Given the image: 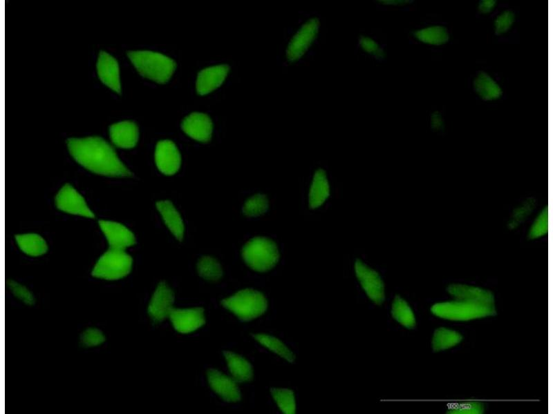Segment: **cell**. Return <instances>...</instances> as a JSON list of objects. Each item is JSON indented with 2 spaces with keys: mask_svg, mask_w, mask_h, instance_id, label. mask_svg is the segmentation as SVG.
Here are the masks:
<instances>
[{
  "mask_svg": "<svg viewBox=\"0 0 553 414\" xmlns=\"http://www.w3.org/2000/svg\"><path fill=\"white\" fill-rule=\"evenodd\" d=\"M8 285L13 294L20 300L29 305L34 304V297L26 287L11 280L8 282Z\"/></svg>",
  "mask_w": 553,
  "mask_h": 414,
  "instance_id": "obj_38",
  "label": "cell"
},
{
  "mask_svg": "<svg viewBox=\"0 0 553 414\" xmlns=\"http://www.w3.org/2000/svg\"><path fill=\"white\" fill-rule=\"evenodd\" d=\"M156 206L171 233L178 241H182L185 231L184 223L174 205L171 201L165 200L158 201Z\"/></svg>",
  "mask_w": 553,
  "mask_h": 414,
  "instance_id": "obj_20",
  "label": "cell"
},
{
  "mask_svg": "<svg viewBox=\"0 0 553 414\" xmlns=\"http://www.w3.org/2000/svg\"><path fill=\"white\" fill-rule=\"evenodd\" d=\"M548 228V209L547 207L540 213L538 217L533 223L529 233L530 238H537L545 235Z\"/></svg>",
  "mask_w": 553,
  "mask_h": 414,
  "instance_id": "obj_32",
  "label": "cell"
},
{
  "mask_svg": "<svg viewBox=\"0 0 553 414\" xmlns=\"http://www.w3.org/2000/svg\"><path fill=\"white\" fill-rule=\"evenodd\" d=\"M359 43L366 52L371 54L377 59L384 57V52L379 45L373 39L366 36H360Z\"/></svg>",
  "mask_w": 553,
  "mask_h": 414,
  "instance_id": "obj_35",
  "label": "cell"
},
{
  "mask_svg": "<svg viewBox=\"0 0 553 414\" xmlns=\"http://www.w3.org/2000/svg\"><path fill=\"white\" fill-rule=\"evenodd\" d=\"M484 406L480 402H466L450 406L447 410L449 413L478 414L482 413Z\"/></svg>",
  "mask_w": 553,
  "mask_h": 414,
  "instance_id": "obj_33",
  "label": "cell"
},
{
  "mask_svg": "<svg viewBox=\"0 0 553 414\" xmlns=\"http://www.w3.org/2000/svg\"><path fill=\"white\" fill-rule=\"evenodd\" d=\"M181 128L188 136L198 141L207 142L212 137V121L205 113H191L182 120Z\"/></svg>",
  "mask_w": 553,
  "mask_h": 414,
  "instance_id": "obj_14",
  "label": "cell"
},
{
  "mask_svg": "<svg viewBox=\"0 0 553 414\" xmlns=\"http://www.w3.org/2000/svg\"><path fill=\"white\" fill-rule=\"evenodd\" d=\"M534 201L530 199L516 208L509 221V227L512 228H515L521 223L530 213L534 208Z\"/></svg>",
  "mask_w": 553,
  "mask_h": 414,
  "instance_id": "obj_34",
  "label": "cell"
},
{
  "mask_svg": "<svg viewBox=\"0 0 553 414\" xmlns=\"http://www.w3.org/2000/svg\"><path fill=\"white\" fill-rule=\"evenodd\" d=\"M475 92L484 100L499 98L502 90L499 86L485 72H480L474 81Z\"/></svg>",
  "mask_w": 553,
  "mask_h": 414,
  "instance_id": "obj_23",
  "label": "cell"
},
{
  "mask_svg": "<svg viewBox=\"0 0 553 414\" xmlns=\"http://www.w3.org/2000/svg\"><path fill=\"white\" fill-rule=\"evenodd\" d=\"M197 270L202 278L209 282L218 281L223 276L220 263L210 256H203L198 260Z\"/></svg>",
  "mask_w": 553,
  "mask_h": 414,
  "instance_id": "obj_27",
  "label": "cell"
},
{
  "mask_svg": "<svg viewBox=\"0 0 553 414\" xmlns=\"http://www.w3.org/2000/svg\"><path fill=\"white\" fill-rule=\"evenodd\" d=\"M495 4L496 1L494 0L481 1L478 5V10L480 13L487 14L494 9Z\"/></svg>",
  "mask_w": 553,
  "mask_h": 414,
  "instance_id": "obj_39",
  "label": "cell"
},
{
  "mask_svg": "<svg viewBox=\"0 0 553 414\" xmlns=\"http://www.w3.org/2000/svg\"><path fill=\"white\" fill-rule=\"evenodd\" d=\"M99 225L107 239L110 248L124 250L135 243L133 233L120 223L100 220Z\"/></svg>",
  "mask_w": 553,
  "mask_h": 414,
  "instance_id": "obj_15",
  "label": "cell"
},
{
  "mask_svg": "<svg viewBox=\"0 0 553 414\" xmlns=\"http://www.w3.org/2000/svg\"><path fill=\"white\" fill-rule=\"evenodd\" d=\"M330 195V186L326 172L318 169L313 177L309 191L308 203L312 209L321 206Z\"/></svg>",
  "mask_w": 553,
  "mask_h": 414,
  "instance_id": "obj_22",
  "label": "cell"
},
{
  "mask_svg": "<svg viewBox=\"0 0 553 414\" xmlns=\"http://www.w3.org/2000/svg\"><path fill=\"white\" fill-rule=\"evenodd\" d=\"M514 21V14L510 10L501 13L495 21V33L497 35L506 32Z\"/></svg>",
  "mask_w": 553,
  "mask_h": 414,
  "instance_id": "obj_36",
  "label": "cell"
},
{
  "mask_svg": "<svg viewBox=\"0 0 553 414\" xmlns=\"http://www.w3.org/2000/svg\"><path fill=\"white\" fill-rule=\"evenodd\" d=\"M431 126L435 130H439L443 128L442 117L438 112H434L431 117Z\"/></svg>",
  "mask_w": 553,
  "mask_h": 414,
  "instance_id": "obj_40",
  "label": "cell"
},
{
  "mask_svg": "<svg viewBox=\"0 0 553 414\" xmlns=\"http://www.w3.org/2000/svg\"><path fill=\"white\" fill-rule=\"evenodd\" d=\"M255 340L289 362L295 359L294 354L278 338L263 333L252 334Z\"/></svg>",
  "mask_w": 553,
  "mask_h": 414,
  "instance_id": "obj_25",
  "label": "cell"
},
{
  "mask_svg": "<svg viewBox=\"0 0 553 414\" xmlns=\"http://www.w3.org/2000/svg\"><path fill=\"white\" fill-rule=\"evenodd\" d=\"M112 142L122 148H133L138 140L139 132L137 125L130 121L113 124L109 128Z\"/></svg>",
  "mask_w": 553,
  "mask_h": 414,
  "instance_id": "obj_18",
  "label": "cell"
},
{
  "mask_svg": "<svg viewBox=\"0 0 553 414\" xmlns=\"http://www.w3.org/2000/svg\"><path fill=\"white\" fill-rule=\"evenodd\" d=\"M414 36L423 43L437 46L445 43L449 39L447 28L440 26L417 30Z\"/></svg>",
  "mask_w": 553,
  "mask_h": 414,
  "instance_id": "obj_29",
  "label": "cell"
},
{
  "mask_svg": "<svg viewBox=\"0 0 553 414\" xmlns=\"http://www.w3.org/2000/svg\"><path fill=\"white\" fill-rule=\"evenodd\" d=\"M127 55L142 76L159 83H167L176 67L173 59L156 52L131 51Z\"/></svg>",
  "mask_w": 553,
  "mask_h": 414,
  "instance_id": "obj_2",
  "label": "cell"
},
{
  "mask_svg": "<svg viewBox=\"0 0 553 414\" xmlns=\"http://www.w3.org/2000/svg\"><path fill=\"white\" fill-rule=\"evenodd\" d=\"M223 354L227 362L232 377L237 383L247 382L252 379V366L245 358L228 351H223Z\"/></svg>",
  "mask_w": 553,
  "mask_h": 414,
  "instance_id": "obj_21",
  "label": "cell"
},
{
  "mask_svg": "<svg viewBox=\"0 0 553 414\" xmlns=\"http://www.w3.org/2000/svg\"><path fill=\"white\" fill-rule=\"evenodd\" d=\"M67 145L75 161L93 172L110 177L132 175L112 146L100 137L71 138Z\"/></svg>",
  "mask_w": 553,
  "mask_h": 414,
  "instance_id": "obj_1",
  "label": "cell"
},
{
  "mask_svg": "<svg viewBox=\"0 0 553 414\" xmlns=\"http://www.w3.org/2000/svg\"><path fill=\"white\" fill-rule=\"evenodd\" d=\"M319 21L317 18H312L305 22L291 39L286 56L289 61L299 60L308 50L317 37L319 32Z\"/></svg>",
  "mask_w": 553,
  "mask_h": 414,
  "instance_id": "obj_7",
  "label": "cell"
},
{
  "mask_svg": "<svg viewBox=\"0 0 553 414\" xmlns=\"http://www.w3.org/2000/svg\"><path fill=\"white\" fill-rule=\"evenodd\" d=\"M268 206L267 197L263 194H256L245 202L243 213L247 217L260 216L268 210Z\"/></svg>",
  "mask_w": 553,
  "mask_h": 414,
  "instance_id": "obj_31",
  "label": "cell"
},
{
  "mask_svg": "<svg viewBox=\"0 0 553 414\" xmlns=\"http://www.w3.org/2000/svg\"><path fill=\"white\" fill-rule=\"evenodd\" d=\"M229 68L221 64L200 70L196 79V91L200 95H207L218 88L225 81Z\"/></svg>",
  "mask_w": 553,
  "mask_h": 414,
  "instance_id": "obj_16",
  "label": "cell"
},
{
  "mask_svg": "<svg viewBox=\"0 0 553 414\" xmlns=\"http://www.w3.org/2000/svg\"><path fill=\"white\" fill-rule=\"evenodd\" d=\"M447 291L458 300L494 305V298L493 293L478 287L463 284H451L447 287Z\"/></svg>",
  "mask_w": 553,
  "mask_h": 414,
  "instance_id": "obj_19",
  "label": "cell"
},
{
  "mask_svg": "<svg viewBox=\"0 0 553 414\" xmlns=\"http://www.w3.org/2000/svg\"><path fill=\"white\" fill-rule=\"evenodd\" d=\"M20 249L27 255L39 256L47 251L45 240L37 234H24L15 236Z\"/></svg>",
  "mask_w": 553,
  "mask_h": 414,
  "instance_id": "obj_24",
  "label": "cell"
},
{
  "mask_svg": "<svg viewBox=\"0 0 553 414\" xmlns=\"http://www.w3.org/2000/svg\"><path fill=\"white\" fill-rule=\"evenodd\" d=\"M155 161L158 170L166 175L177 172L181 164L180 153L171 140L158 142L155 150Z\"/></svg>",
  "mask_w": 553,
  "mask_h": 414,
  "instance_id": "obj_12",
  "label": "cell"
},
{
  "mask_svg": "<svg viewBox=\"0 0 553 414\" xmlns=\"http://www.w3.org/2000/svg\"><path fill=\"white\" fill-rule=\"evenodd\" d=\"M270 392L280 410L285 414L296 413L294 392L288 388H271Z\"/></svg>",
  "mask_w": 553,
  "mask_h": 414,
  "instance_id": "obj_30",
  "label": "cell"
},
{
  "mask_svg": "<svg viewBox=\"0 0 553 414\" xmlns=\"http://www.w3.org/2000/svg\"><path fill=\"white\" fill-rule=\"evenodd\" d=\"M174 293L165 282H161L154 291L148 307V313L155 322H160L169 317L173 308Z\"/></svg>",
  "mask_w": 553,
  "mask_h": 414,
  "instance_id": "obj_11",
  "label": "cell"
},
{
  "mask_svg": "<svg viewBox=\"0 0 553 414\" xmlns=\"http://www.w3.org/2000/svg\"><path fill=\"white\" fill-rule=\"evenodd\" d=\"M241 255L250 268L260 273L272 269L279 259L276 243L263 237H256L247 241L242 248Z\"/></svg>",
  "mask_w": 553,
  "mask_h": 414,
  "instance_id": "obj_4",
  "label": "cell"
},
{
  "mask_svg": "<svg viewBox=\"0 0 553 414\" xmlns=\"http://www.w3.org/2000/svg\"><path fill=\"white\" fill-rule=\"evenodd\" d=\"M57 207L64 212L87 217H95L83 197L70 184H65L55 197Z\"/></svg>",
  "mask_w": 553,
  "mask_h": 414,
  "instance_id": "obj_10",
  "label": "cell"
},
{
  "mask_svg": "<svg viewBox=\"0 0 553 414\" xmlns=\"http://www.w3.org/2000/svg\"><path fill=\"white\" fill-rule=\"evenodd\" d=\"M207 377L211 388L223 400L229 402L241 400L239 388L232 377L214 368L207 371Z\"/></svg>",
  "mask_w": 553,
  "mask_h": 414,
  "instance_id": "obj_13",
  "label": "cell"
},
{
  "mask_svg": "<svg viewBox=\"0 0 553 414\" xmlns=\"http://www.w3.org/2000/svg\"><path fill=\"white\" fill-rule=\"evenodd\" d=\"M221 304L243 322H249L261 316L268 308L265 295L252 288L241 290L222 299Z\"/></svg>",
  "mask_w": 553,
  "mask_h": 414,
  "instance_id": "obj_3",
  "label": "cell"
},
{
  "mask_svg": "<svg viewBox=\"0 0 553 414\" xmlns=\"http://www.w3.org/2000/svg\"><path fill=\"white\" fill-rule=\"evenodd\" d=\"M379 2L386 5H403L408 3L409 2H412V1L384 0V1H379Z\"/></svg>",
  "mask_w": 553,
  "mask_h": 414,
  "instance_id": "obj_41",
  "label": "cell"
},
{
  "mask_svg": "<svg viewBox=\"0 0 553 414\" xmlns=\"http://www.w3.org/2000/svg\"><path fill=\"white\" fill-rule=\"evenodd\" d=\"M105 340L103 333L97 328H88L82 335V343L86 346H95Z\"/></svg>",
  "mask_w": 553,
  "mask_h": 414,
  "instance_id": "obj_37",
  "label": "cell"
},
{
  "mask_svg": "<svg viewBox=\"0 0 553 414\" xmlns=\"http://www.w3.org/2000/svg\"><path fill=\"white\" fill-rule=\"evenodd\" d=\"M431 311L441 318L460 321L496 315L494 305L462 300L435 304L431 308Z\"/></svg>",
  "mask_w": 553,
  "mask_h": 414,
  "instance_id": "obj_5",
  "label": "cell"
},
{
  "mask_svg": "<svg viewBox=\"0 0 553 414\" xmlns=\"http://www.w3.org/2000/svg\"><path fill=\"white\" fill-rule=\"evenodd\" d=\"M462 340L461 335L453 330L439 328L434 332L432 347L434 351H439L452 347Z\"/></svg>",
  "mask_w": 553,
  "mask_h": 414,
  "instance_id": "obj_28",
  "label": "cell"
},
{
  "mask_svg": "<svg viewBox=\"0 0 553 414\" xmlns=\"http://www.w3.org/2000/svg\"><path fill=\"white\" fill-rule=\"evenodd\" d=\"M98 77L103 83L113 90L121 91L119 66L117 61L106 52H100L97 63Z\"/></svg>",
  "mask_w": 553,
  "mask_h": 414,
  "instance_id": "obj_17",
  "label": "cell"
},
{
  "mask_svg": "<svg viewBox=\"0 0 553 414\" xmlns=\"http://www.w3.org/2000/svg\"><path fill=\"white\" fill-rule=\"evenodd\" d=\"M355 270L368 297L376 304H382L385 299L384 284L379 273L359 259L355 262Z\"/></svg>",
  "mask_w": 553,
  "mask_h": 414,
  "instance_id": "obj_8",
  "label": "cell"
},
{
  "mask_svg": "<svg viewBox=\"0 0 553 414\" xmlns=\"http://www.w3.org/2000/svg\"><path fill=\"white\" fill-rule=\"evenodd\" d=\"M132 267V258L124 250L110 248L96 263L93 276L107 280H115L127 275Z\"/></svg>",
  "mask_w": 553,
  "mask_h": 414,
  "instance_id": "obj_6",
  "label": "cell"
},
{
  "mask_svg": "<svg viewBox=\"0 0 553 414\" xmlns=\"http://www.w3.org/2000/svg\"><path fill=\"white\" fill-rule=\"evenodd\" d=\"M393 317L407 328H413L415 326V319L413 310L407 302L396 295L391 308Z\"/></svg>",
  "mask_w": 553,
  "mask_h": 414,
  "instance_id": "obj_26",
  "label": "cell"
},
{
  "mask_svg": "<svg viewBox=\"0 0 553 414\" xmlns=\"http://www.w3.org/2000/svg\"><path fill=\"white\" fill-rule=\"evenodd\" d=\"M169 318L174 329L178 333H192L205 324L204 309L201 307L175 308L170 310Z\"/></svg>",
  "mask_w": 553,
  "mask_h": 414,
  "instance_id": "obj_9",
  "label": "cell"
}]
</instances>
